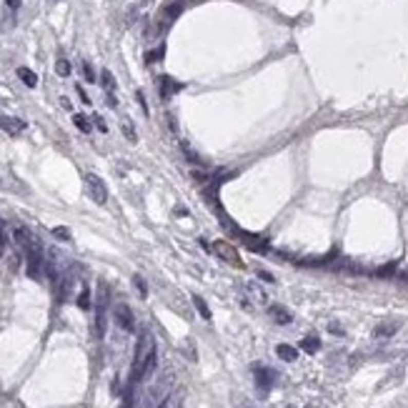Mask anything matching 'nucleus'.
<instances>
[{
    "instance_id": "a878e982",
    "label": "nucleus",
    "mask_w": 408,
    "mask_h": 408,
    "mask_svg": "<svg viewBox=\"0 0 408 408\" xmlns=\"http://www.w3.org/2000/svg\"><path fill=\"white\" fill-rule=\"evenodd\" d=\"M133 283L138 286V291H140V295H148V288H145V283H143V278H140V275H136V278H133Z\"/></svg>"
},
{
    "instance_id": "423d86ee",
    "label": "nucleus",
    "mask_w": 408,
    "mask_h": 408,
    "mask_svg": "<svg viewBox=\"0 0 408 408\" xmlns=\"http://www.w3.org/2000/svg\"><path fill=\"white\" fill-rule=\"evenodd\" d=\"M268 313H271V318L278 323V326H288V323L293 321V316L288 313V308H283V306H271Z\"/></svg>"
},
{
    "instance_id": "ddd939ff",
    "label": "nucleus",
    "mask_w": 408,
    "mask_h": 408,
    "mask_svg": "<svg viewBox=\"0 0 408 408\" xmlns=\"http://www.w3.org/2000/svg\"><path fill=\"white\" fill-rule=\"evenodd\" d=\"M73 125H76L78 131H83V133H90V131H93L90 120H88L85 116H80V113H76V116H73Z\"/></svg>"
},
{
    "instance_id": "f8f14e48",
    "label": "nucleus",
    "mask_w": 408,
    "mask_h": 408,
    "mask_svg": "<svg viewBox=\"0 0 408 408\" xmlns=\"http://www.w3.org/2000/svg\"><path fill=\"white\" fill-rule=\"evenodd\" d=\"M396 330H398V323H381V326H376L373 333H376L378 338H388V336H393Z\"/></svg>"
},
{
    "instance_id": "0eeeda50",
    "label": "nucleus",
    "mask_w": 408,
    "mask_h": 408,
    "mask_svg": "<svg viewBox=\"0 0 408 408\" xmlns=\"http://www.w3.org/2000/svg\"><path fill=\"white\" fill-rule=\"evenodd\" d=\"M13 238H15V243L23 246V248H30V246H35V243H38V240L30 235V231H25V228H20V226L13 231Z\"/></svg>"
},
{
    "instance_id": "20e7f679",
    "label": "nucleus",
    "mask_w": 408,
    "mask_h": 408,
    "mask_svg": "<svg viewBox=\"0 0 408 408\" xmlns=\"http://www.w3.org/2000/svg\"><path fill=\"white\" fill-rule=\"evenodd\" d=\"M113 318H116V323H118V326H120L123 330H133V328H136L133 313H131V308H128L125 303H118L116 308H113Z\"/></svg>"
},
{
    "instance_id": "dca6fc26",
    "label": "nucleus",
    "mask_w": 408,
    "mask_h": 408,
    "mask_svg": "<svg viewBox=\"0 0 408 408\" xmlns=\"http://www.w3.org/2000/svg\"><path fill=\"white\" fill-rule=\"evenodd\" d=\"M183 151H186V158H188L191 163H195V165H206V160L198 156V153H195V151L191 148V145H188V143H183Z\"/></svg>"
},
{
    "instance_id": "2f4dec72",
    "label": "nucleus",
    "mask_w": 408,
    "mask_h": 408,
    "mask_svg": "<svg viewBox=\"0 0 408 408\" xmlns=\"http://www.w3.org/2000/svg\"><path fill=\"white\" fill-rule=\"evenodd\" d=\"M156 408H171V398H165V401H160Z\"/></svg>"
},
{
    "instance_id": "aec40b11",
    "label": "nucleus",
    "mask_w": 408,
    "mask_h": 408,
    "mask_svg": "<svg viewBox=\"0 0 408 408\" xmlns=\"http://www.w3.org/2000/svg\"><path fill=\"white\" fill-rule=\"evenodd\" d=\"M163 53H165V48L160 45V48H156V50H151L148 55H145V63H156V60L163 58Z\"/></svg>"
},
{
    "instance_id": "6e6552de",
    "label": "nucleus",
    "mask_w": 408,
    "mask_h": 408,
    "mask_svg": "<svg viewBox=\"0 0 408 408\" xmlns=\"http://www.w3.org/2000/svg\"><path fill=\"white\" fill-rule=\"evenodd\" d=\"M158 83H160V96H163V98L173 96L175 90H180V85H178V83H175L171 76H160V80H158Z\"/></svg>"
},
{
    "instance_id": "2eb2a0df",
    "label": "nucleus",
    "mask_w": 408,
    "mask_h": 408,
    "mask_svg": "<svg viewBox=\"0 0 408 408\" xmlns=\"http://www.w3.org/2000/svg\"><path fill=\"white\" fill-rule=\"evenodd\" d=\"M193 306H195V308H198V313H200V316H203L206 321L211 318V308L206 306V301H203L200 295H193Z\"/></svg>"
},
{
    "instance_id": "9d476101",
    "label": "nucleus",
    "mask_w": 408,
    "mask_h": 408,
    "mask_svg": "<svg viewBox=\"0 0 408 408\" xmlns=\"http://www.w3.org/2000/svg\"><path fill=\"white\" fill-rule=\"evenodd\" d=\"M18 78L28 85V88H35L38 85V76L30 70V68H18Z\"/></svg>"
},
{
    "instance_id": "b1692460",
    "label": "nucleus",
    "mask_w": 408,
    "mask_h": 408,
    "mask_svg": "<svg viewBox=\"0 0 408 408\" xmlns=\"http://www.w3.org/2000/svg\"><path fill=\"white\" fill-rule=\"evenodd\" d=\"M248 293H251V295H255V298H258V301H261V303H263V301H266V293L261 291V288H255V286H248Z\"/></svg>"
},
{
    "instance_id": "9b49d317",
    "label": "nucleus",
    "mask_w": 408,
    "mask_h": 408,
    "mask_svg": "<svg viewBox=\"0 0 408 408\" xmlns=\"http://www.w3.org/2000/svg\"><path fill=\"white\" fill-rule=\"evenodd\" d=\"M301 348L306 350V353H316V350L321 348V341H318V336H306V338L301 341Z\"/></svg>"
},
{
    "instance_id": "393cba45",
    "label": "nucleus",
    "mask_w": 408,
    "mask_h": 408,
    "mask_svg": "<svg viewBox=\"0 0 408 408\" xmlns=\"http://www.w3.org/2000/svg\"><path fill=\"white\" fill-rule=\"evenodd\" d=\"M76 93H78V98L83 100V103H85V105H90V96H88V93L83 90V85H76Z\"/></svg>"
},
{
    "instance_id": "39448f33",
    "label": "nucleus",
    "mask_w": 408,
    "mask_h": 408,
    "mask_svg": "<svg viewBox=\"0 0 408 408\" xmlns=\"http://www.w3.org/2000/svg\"><path fill=\"white\" fill-rule=\"evenodd\" d=\"M0 128H3L5 133L15 136V133H23V131H25V120H20V118H10V116H0Z\"/></svg>"
},
{
    "instance_id": "c756f323",
    "label": "nucleus",
    "mask_w": 408,
    "mask_h": 408,
    "mask_svg": "<svg viewBox=\"0 0 408 408\" xmlns=\"http://www.w3.org/2000/svg\"><path fill=\"white\" fill-rule=\"evenodd\" d=\"M60 105H63V108H68V110H70V108H73V105H70V100H68V98H60Z\"/></svg>"
},
{
    "instance_id": "f03ea898",
    "label": "nucleus",
    "mask_w": 408,
    "mask_h": 408,
    "mask_svg": "<svg viewBox=\"0 0 408 408\" xmlns=\"http://www.w3.org/2000/svg\"><path fill=\"white\" fill-rule=\"evenodd\" d=\"M85 186H88L90 200H96L98 206H105V203H108V188H105V183H103L96 173H85Z\"/></svg>"
},
{
    "instance_id": "412c9836",
    "label": "nucleus",
    "mask_w": 408,
    "mask_h": 408,
    "mask_svg": "<svg viewBox=\"0 0 408 408\" xmlns=\"http://www.w3.org/2000/svg\"><path fill=\"white\" fill-rule=\"evenodd\" d=\"M53 235H55L58 240H70V231H68L65 226H58V228H53Z\"/></svg>"
},
{
    "instance_id": "f3484780",
    "label": "nucleus",
    "mask_w": 408,
    "mask_h": 408,
    "mask_svg": "<svg viewBox=\"0 0 408 408\" xmlns=\"http://www.w3.org/2000/svg\"><path fill=\"white\" fill-rule=\"evenodd\" d=\"M100 83H103L105 90H116V78H113L110 70H103V73H100Z\"/></svg>"
},
{
    "instance_id": "4468645a",
    "label": "nucleus",
    "mask_w": 408,
    "mask_h": 408,
    "mask_svg": "<svg viewBox=\"0 0 408 408\" xmlns=\"http://www.w3.org/2000/svg\"><path fill=\"white\" fill-rule=\"evenodd\" d=\"M55 73H58L60 78H68V76L73 73V65H70L65 58H58V63H55Z\"/></svg>"
},
{
    "instance_id": "6ab92c4d",
    "label": "nucleus",
    "mask_w": 408,
    "mask_h": 408,
    "mask_svg": "<svg viewBox=\"0 0 408 408\" xmlns=\"http://www.w3.org/2000/svg\"><path fill=\"white\" fill-rule=\"evenodd\" d=\"M78 306L83 308V311L90 308V291H88V288H83V293L78 295Z\"/></svg>"
},
{
    "instance_id": "cd10ccee",
    "label": "nucleus",
    "mask_w": 408,
    "mask_h": 408,
    "mask_svg": "<svg viewBox=\"0 0 408 408\" xmlns=\"http://www.w3.org/2000/svg\"><path fill=\"white\" fill-rule=\"evenodd\" d=\"M108 105H110V108H116V105H118V100H116V96H113V90H108Z\"/></svg>"
},
{
    "instance_id": "c85d7f7f",
    "label": "nucleus",
    "mask_w": 408,
    "mask_h": 408,
    "mask_svg": "<svg viewBox=\"0 0 408 408\" xmlns=\"http://www.w3.org/2000/svg\"><path fill=\"white\" fill-rule=\"evenodd\" d=\"M5 3H8V8H13V10H15V8H20V3H23V0H5Z\"/></svg>"
},
{
    "instance_id": "bb28decb",
    "label": "nucleus",
    "mask_w": 408,
    "mask_h": 408,
    "mask_svg": "<svg viewBox=\"0 0 408 408\" xmlns=\"http://www.w3.org/2000/svg\"><path fill=\"white\" fill-rule=\"evenodd\" d=\"M258 278H261V281H266V283H275V278H273L271 273H266V271H258Z\"/></svg>"
},
{
    "instance_id": "f257e3e1",
    "label": "nucleus",
    "mask_w": 408,
    "mask_h": 408,
    "mask_svg": "<svg viewBox=\"0 0 408 408\" xmlns=\"http://www.w3.org/2000/svg\"><path fill=\"white\" fill-rule=\"evenodd\" d=\"M211 251L220 258V261H226L228 266H235V268H243V258H240V253L235 251L233 243H228V240H213V246H211Z\"/></svg>"
},
{
    "instance_id": "a211bd4d",
    "label": "nucleus",
    "mask_w": 408,
    "mask_h": 408,
    "mask_svg": "<svg viewBox=\"0 0 408 408\" xmlns=\"http://www.w3.org/2000/svg\"><path fill=\"white\" fill-rule=\"evenodd\" d=\"M120 128H123V136L128 138L131 143H136L138 136H136V128H133V123H131V120H123V125H120Z\"/></svg>"
},
{
    "instance_id": "7ed1b4c3",
    "label": "nucleus",
    "mask_w": 408,
    "mask_h": 408,
    "mask_svg": "<svg viewBox=\"0 0 408 408\" xmlns=\"http://www.w3.org/2000/svg\"><path fill=\"white\" fill-rule=\"evenodd\" d=\"M253 376H255V386L263 391V393L271 391L273 383H275V370L266 368V366H255V368H253Z\"/></svg>"
},
{
    "instance_id": "7c9ffc66",
    "label": "nucleus",
    "mask_w": 408,
    "mask_h": 408,
    "mask_svg": "<svg viewBox=\"0 0 408 408\" xmlns=\"http://www.w3.org/2000/svg\"><path fill=\"white\" fill-rule=\"evenodd\" d=\"M330 333H336V336H343V328H338V326H333V323H330Z\"/></svg>"
},
{
    "instance_id": "1a4fd4ad",
    "label": "nucleus",
    "mask_w": 408,
    "mask_h": 408,
    "mask_svg": "<svg viewBox=\"0 0 408 408\" xmlns=\"http://www.w3.org/2000/svg\"><path fill=\"white\" fill-rule=\"evenodd\" d=\"M275 353H278V358L286 361V363H293V361L298 358V348H293V346H288V343H281V346L275 348Z\"/></svg>"
},
{
    "instance_id": "4be33fe9",
    "label": "nucleus",
    "mask_w": 408,
    "mask_h": 408,
    "mask_svg": "<svg viewBox=\"0 0 408 408\" xmlns=\"http://www.w3.org/2000/svg\"><path fill=\"white\" fill-rule=\"evenodd\" d=\"M83 76L88 83H96V73H93V68H90V63H83Z\"/></svg>"
},
{
    "instance_id": "5701e85b",
    "label": "nucleus",
    "mask_w": 408,
    "mask_h": 408,
    "mask_svg": "<svg viewBox=\"0 0 408 408\" xmlns=\"http://www.w3.org/2000/svg\"><path fill=\"white\" fill-rule=\"evenodd\" d=\"M93 123H96V128L100 131V133H108V125H105V120H103V118L98 116V113L93 116Z\"/></svg>"
}]
</instances>
